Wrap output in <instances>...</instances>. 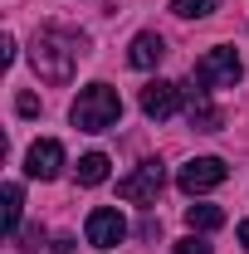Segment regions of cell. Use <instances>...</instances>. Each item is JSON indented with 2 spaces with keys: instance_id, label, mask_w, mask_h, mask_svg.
Segmentation results:
<instances>
[{
  "instance_id": "cell-12",
  "label": "cell",
  "mask_w": 249,
  "mask_h": 254,
  "mask_svg": "<svg viewBox=\"0 0 249 254\" xmlns=\"http://www.w3.org/2000/svg\"><path fill=\"white\" fill-rule=\"evenodd\" d=\"M186 225L190 230H220L225 225V210L220 205H186Z\"/></svg>"
},
{
  "instance_id": "cell-1",
  "label": "cell",
  "mask_w": 249,
  "mask_h": 254,
  "mask_svg": "<svg viewBox=\"0 0 249 254\" xmlns=\"http://www.w3.org/2000/svg\"><path fill=\"white\" fill-rule=\"evenodd\" d=\"M30 59H34V73H39L44 83H68V78H73V64L83 59V34H73V30H39Z\"/></svg>"
},
{
  "instance_id": "cell-6",
  "label": "cell",
  "mask_w": 249,
  "mask_h": 254,
  "mask_svg": "<svg viewBox=\"0 0 249 254\" xmlns=\"http://www.w3.org/2000/svg\"><path fill=\"white\" fill-rule=\"evenodd\" d=\"M127 240V220H123V210H93L88 215V245L93 250H113V245H123Z\"/></svg>"
},
{
  "instance_id": "cell-3",
  "label": "cell",
  "mask_w": 249,
  "mask_h": 254,
  "mask_svg": "<svg viewBox=\"0 0 249 254\" xmlns=\"http://www.w3.org/2000/svg\"><path fill=\"white\" fill-rule=\"evenodd\" d=\"M245 78V64H240V54L235 49H205L200 54V64H195V83L200 88H235Z\"/></svg>"
},
{
  "instance_id": "cell-7",
  "label": "cell",
  "mask_w": 249,
  "mask_h": 254,
  "mask_svg": "<svg viewBox=\"0 0 249 254\" xmlns=\"http://www.w3.org/2000/svg\"><path fill=\"white\" fill-rule=\"evenodd\" d=\"M176 108H181V83L156 78V83H147V88H142V113H147L152 123H166Z\"/></svg>"
},
{
  "instance_id": "cell-14",
  "label": "cell",
  "mask_w": 249,
  "mask_h": 254,
  "mask_svg": "<svg viewBox=\"0 0 249 254\" xmlns=\"http://www.w3.org/2000/svg\"><path fill=\"white\" fill-rule=\"evenodd\" d=\"M220 0H171V10L181 15V20H200V15H210Z\"/></svg>"
},
{
  "instance_id": "cell-2",
  "label": "cell",
  "mask_w": 249,
  "mask_h": 254,
  "mask_svg": "<svg viewBox=\"0 0 249 254\" xmlns=\"http://www.w3.org/2000/svg\"><path fill=\"white\" fill-rule=\"evenodd\" d=\"M73 127L78 132H108V127H118V118H123V98H118V88L113 83H88L83 93L73 98Z\"/></svg>"
},
{
  "instance_id": "cell-13",
  "label": "cell",
  "mask_w": 249,
  "mask_h": 254,
  "mask_svg": "<svg viewBox=\"0 0 249 254\" xmlns=\"http://www.w3.org/2000/svg\"><path fill=\"white\" fill-rule=\"evenodd\" d=\"M20 205H25V190L10 181V186H5V235L20 230Z\"/></svg>"
},
{
  "instance_id": "cell-18",
  "label": "cell",
  "mask_w": 249,
  "mask_h": 254,
  "mask_svg": "<svg viewBox=\"0 0 249 254\" xmlns=\"http://www.w3.org/2000/svg\"><path fill=\"white\" fill-rule=\"evenodd\" d=\"M240 245H245V250H249V220L240 225Z\"/></svg>"
},
{
  "instance_id": "cell-11",
  "label": "cell",
  "mask_w": 249,
  "mask_h": 254,
  "mask_svg": "<svg viewBox=\"0 0 249 254\" xmlns=\"http://www.w3.org/2000/svg\"><path fill=\"white\" fill-rule=\"evenodd\" d=\"M78 181H83V186H103V181H108V157H103V152L78 157Z\"/></svg>"
},
{
  "instance_id": "cell-10",
  "label": "cell",
  "mask_w": 249,
  "mask_h": 254,
  "mask_svg": "<svg viewBox=\"0 0 249 254\" xmlns=\"http://www.w3.org/2000/svg\"><path fill=\"white\" fill-rule=\"evenodd\" d=\"M186 118H190V127H200V132H220V108H210L205 103V93L200 88H190V103H186Z\"/></svg>"
},
{
  "instance_id": "cell-4",
  "label": "cell",
  "mask_w": 249,
  "mask_h": 254,
  "mask_svg": "<svg viewBox=\"0 0 249 254\" xmlns=\"http://www.w3.org/2000/svg\"><path fill=\"white\" fill-rule=\"evenodd\" d=\"M161 186H166L161 161H142L132 176H123V181H118V195H123V200H137V205H147V200H156V195H161Z\"/></svg>"
},
{
  "instance_id": "cell-5",
  "label": "cell",
  "mask_w": 249,
  "mask_h": 254,
  "mask_svg": "<svg viewBox=\"0 0 249 254\" xmlns=\"http://www.w3.org/2000/svg\"><path fill=\"white\" fill-rule=\"evenodd\" d=\"M225 176H230V166H225L220 157H195V161L181 166V176H176V181H181L186 195H205V190H215Z\"/></svg>"
},
{
  "instance_id": "cell-15",
  "label": "cell",
  "mask_w": 249,
  "mask_h": 254,
  "mask_svg": "<svg viewBox=\"0 0 249 254\" xmlns=\"http://www.w3.org/2000/svg\"><path fill=\"white\" fill-rule=\"evenodd\" d=\"M176 254H210V245H205V240H195V235H186V240L176 245Z\"/></svg>"
},
{
  "instance_id": "cell-16",
  "label": "cell",
  "mask_w": 249,
  "mask_h": 254,
  "mask_svg": "<svg viewBox=\"0 0 249 254\" xmlns=\"http://www.w3.org/2000/svg\"><path fill=\"white\" fill-rule=\"evenodd\" d=\"M15 108H20L25 118H34V113H39V98H34V93H20V98H15Z\"/></svg>"
},
{
  "instance_id": "cell-8",
  "label": "cell",
  "mask_w": 249,
  "mask_h": 254,
  "mask_svg": "<svg viewBox=\"0 0 249 254\" xmlns=\"http://www.w3.org/2000/svg\"><path fill=\"white\" fill-rule=\"evenodd\" d=\"M25 171H30L34 181H54L63 171V147L54 142V137H44V142H34L30 157H25Z\"/></svg>"
},
{
  "instance_id": "cell-9",
  "label": "cell",
  "mask_w": 249,
  "mask_h": 254,
  "mask_svg": "<svg viewBox=\"0 0 249 254\" xmlns=\"http://www.w3.org/2000/svg\"><path fill=\"white\" fill-rule=\"evenodd\" d=\"M161 59H166V39L152 34V30H142L132 44H127V64H132V68H156Z\"/></svg>"
},
{
  "instance_id": "cell-17",
  "label": "cell",
  "mask_w": 249,
  "mask_h": 254,
  "mask_svg": "<svg viewBox=\"0 0 249 254\" xmlns=\"http://www.w3.org/2000/svg\"><path fill=\"white\" fill-rule=\"evenodd\" d=\"M0 59H5V64H15V39H10V34L0 39Z\"/></svg>"
}]
</instances>
